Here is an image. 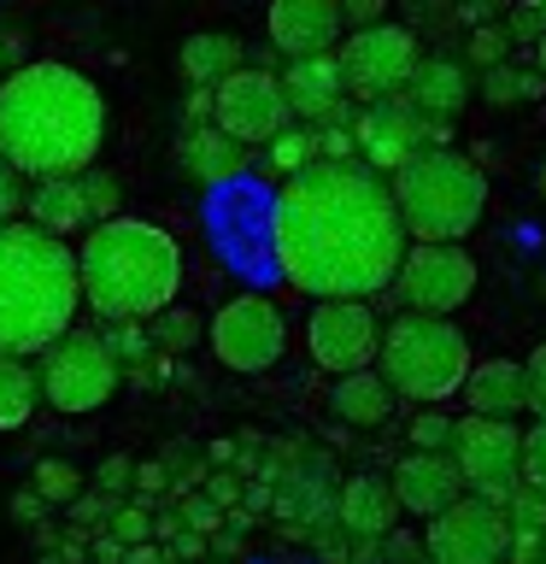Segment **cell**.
<instances>
[{"label": "cell", "instance_id": "1", "mask_svg": "<svg viewBox=\"0 0 546 564\" xmlns=\"http://www.w3.org/2000/svg\"><path fill=\"white\" fill-rule=\"evenodd\" d=\"M271 259L288 289L317 294V306L387 294L405 259L394 194L359 159L288 176L271 200Z\"/></svg>", "mask_w": 546, "mask_h": 564}, {"label": "cell", "instance_id": "2", "mask_svg": "<svg viewBox=\"0 0 546 564\" xmlns=\"http://www.w3.org/2000/svg\"><path fill=\"white\" fill-rule=\"evenodd\" d=\"M106 141L100 88L65 59H30L0 77V159L24 183L95 171Z\"/></svg>", "mask_w": 546, "mask_h": 564}, {"label": "cell", "instance_id": "3", "mask_svg": "<svg viewBox=\"0 0 546 564\" xmlns=\"http://www.w3.org/2000/svg\"><path fill=\"white\" fill-rule=\"evenodd\" d=\"M77 289L83 306L100 324H148L165 306H176L183 289V247L171 229L148 218H118L95 224L77 247Z\"/></svg>", "mask_w": 546, "mask_h": 564}, {"label": "cell", "instance_id": "4", "mask_svg": "<svg viewBox=\"0 0 546 564\" xmlns=\"http://www.w3.org/2000/svg\"><path fill=\"white\" fill-rule=\"evenodd\" d=\"M77 247L35 224L0 229V359H42L65 329H77Z\"/></svg>", "mask_w": 546, "mask_h": 564}, {"label": "cell", "instance_id": "5", "mask_svg": "<svg viewBox=\"0 0 546 564\" xmlns=\"http://www.w3.org/2000/svg\"><path fill=\"white\" fill-rule=\"evenodd\" d=\"M387 194H394L405 241H417V247H458L488 212L482 165L452 148L417 153L405 171L387 176Z\"/></svg>", "mask_w": 546, "mask_h": 564}, {"label": "cell", "instance_id": "6", "mask_svg": "<svg viewBox=\"0 0 546 564\" xmlns=\"http://www.w3.org/2000/svg\"><path fill=\"white\" fill-rule=\"evenodd\" d=\"M376 377L394 388V400H417V412L423 405H440L470 377V335L452 317L400 312L394 324H382Z\"/></svg>", "mask_w": 546, "mask_h": 564}, {"label": "cell", "instance_id": "7", "mask_svg": "<svg viewBox=\"0 0 546 564\" xmlns=\"http://www.w3.org/2000/svg\"><path fill=\"white\" fill-rule=\"evenodd\" d=\"M118 382H123V370H118L112 352H106L100 329H65L59 341L35 359V388H42V400L65 417L100 412V405L118 394Z\"/></svg>", "mask_w": 546, "mask_h": 564}, {"label": "cell", "instance_id": "8", "mask_svg": "<svg viewBox=\"0 0 546 564\" xmlns=\"http://www.w3.org/2000/svg\"><path fill=\"white\" fill-rule=\"evenodd\" d=\"M417 35L405 24H376V30H359V35H341L335 47V65H341V88L352 100L376 106V100H400L405 83L417 70Z\"/></svg>", "mask_w": 546, "mask_h": 564}, {"label": "cell", "instance_id": "9", "mask_svg": "<svg viewBox=\"0 0 546 564\" xmlns=\"http://www.w3.org/2000/svg\"><path fill=\"white\" fill-rule=\"evenodd\" d=\"M206 341H211V359L223 370L253 377V370H271L282 359V347H288V317H282V306L271 294H236L211 312Z\"/></svg>", "mask_w": 546, "mask_h": 564}, {"label": "cell", "instance_id": "10", "mask_svg": "<svg viewBox=\"0 0 546 564\" xmlns=\"http://www.w3.org/2000/svg\"><path fill=\"white\" fill-rule=\"evenodd\" d=\"M447 458L465 476V488L476 500H488L493 511H505L511 488H517V458H523V430L517 423H493V417H452V447Z\"/></svg>", "mask_w": 546, "mask_h": 564}, {"label": "cell", "instance_id": "11", "mask_svg": "<svg viewBox=\"0 0 546 564\" xmlns=\"http://www.w3.org/2000/svg\"><path fill=\"white\" fill-rule=\"evenodd\" d=\"M476 294V259L470 247H405L394 282L376 300H400V312L452 317Z\"/></svg>", "mask_w": 546, "mask_h": 564}, {"label": "cell", "instance_id": "12", "mask_svg": "<svg viewBox=\"0 0 546 564\" xmlns=\"http://www.w3.org/2000/svg\"><path fill=\"white\" fill-rule=\"evenodd\" d=\"M288 100H282L276 70L264 65H241L236 77H223L211 88V130H223L236 148H271L288 130Z\"/></svg>", "mask_w": 546, "mask_h": 564}, {"label": "cell", "instance_id": "13", "mask_svg": "<svg viewBox=\"0 0 546 564\" xmlns=\"http://www.w3.org/2000/svg\"><path fill=\"white\" fill-rule=\"evenodd\" d=\"M352 130V153H359L364 171H376L382 183L394 171H405L417 153H429L447 141V130L440 123H423L405 100H376V106H359V112L347 118Z\"/></svg>", "mask_w": 546, "mask_h": 564}, {"label": "cell", "instance_id": "14", "mask_svg": "<svg viewBox=\"0 0 546 564\" xmlns=\"http://www.w3.org/2000/svg\"><path fill=\"white\" fill-rule=\"evenodd\" d=\"M505 553H511L505 511H493L476 494H465L423 529V558L429 564H505Z\"/></svg>", "mask_w": 546, "mask_h": 564}, {"label": "cell", "instance_id": "15", "mask_svg": "<svg viewBox=\"0 0 546 564\" xmlns=\"http://www.w3.org/2000/svg\"><path fill=\"white\" fill-rule=\"evenodd\" d=\"M376 347H382V324H376V312H370V300H329V306H312L306 352L329 370V377L376 370Z\"/></svg>", "mask_w": 546, "mask_h": 564}, {"label": "cell", "instance_id": "16", "mask_svg": "<svg viewBox=\"0 0 546 564\" xmlns=\"http://www.w3.org/2000/svg\"><path fill=\"white\" fill-rule=\"evenodd\" d=\"M276 83H282V100H288L294 123H312V130H347V88H341V65H335V53L294 59Z\"/></svg>", "mask_w": 546, "mask_h": 564}, {"label": "cell", "instance_id": "17", "mask_svg": "<svg viewBox=\"0 0 546 564\" xmlns=\"http://www.w3.org/2000/svg\"><path fill=\"white\" fill-rule=\"evenodd\" d=\"M264 30H271V47L294 59H317V53L341 47V0H276L264 12Z\"/></svg>", "mask_w": 546, "mask_h": 564}, {"label": "cell", "instance_id": "18", "mask_svg": "<svg viewBox=\"0 0 546 564\" xmlns=\"http://www.w3.org/2000/svg\"><path fill=\"white\" fill-rule=\"evenodd\" d=\"M387 488H394L400 511H412V518L435 523L447 506L465 500V476H458V465L447 453H405L394 476H387Z\"/></svg>", "mask_w": 546, "mask_h": 564}, {"label": "cell", "instance_id": "19", "mask_svg": "<svg viewBox=\"0 0 546 564\" xmlns=\"http://www.w3.org/2000/svg\"><path fill=\"white\" fill-rule=\"evenodd\" d=\"M400 518V500L387 488V476H341L335 488V529L347 541H382Z\"/></svg>", "mask_w": 546, "mask_h": 564}, {"label": "cell", "instance_id": "20", "mask_svg": "<svg viewBox=\"0 0 546 564\" xmlns=\"http://www.w3.org/2000/svg\"><path fill=\"white\" fill-rule=\"evenodd\" d=\"M400 100L412 106L423 123H440V130H447V123L470 106V70L458 59H440V53L435 59H417V70H412V83H405Z\"/></svg>", "mask_w": 546, "mask_h": 564}, {"label": "cell", "instance_id": "21", "mask_svg": "<svg viewBox=\"0 0 546 564\" xmlns=\"http://www.w3.org/2000/svg\"><path fill=\"white\" fill-rule=\"evenodd\" d=\"M458 394L470 400V417H493V423H517L528 412V388H523V365L517 359H488L470 365V377Z\"/></svg>", "mask_w": 546, "mask_h": 564}, {"label": "cell", "instance_id": "22", "mask_svg": "<svg viewBox=\"0 0 546 564\" xmlns=\"http://www.w3.org/2000/svg\"><path fill=\"white\" fill-rule=\"evenodd\" d=\"M176 165H183V176H194V183L218 188V183H236V176L253 165V153L236 148L223 130H211V123H194V130L176 135Z\"/></svg>", "mask_w": 546, "mask_h": 564}, {"label": "cell", "instance_id": "23", "mask_svg": "<svg viewBox=\"0 0 546 564\" xmlns=\"http://www.w3.org/2000/svg\"><path fill=\"white\" fill-rule=\"evenodd\" d=\"M24 212H30L24 224H35V229H42V236H53V241L77 236V229L88 224L83 176H53V183H35V188L24 194Z\"/></svg>", "mask_w": 546, "mask_h": 564}, {"label": "cell", "instance_id": "24", "mask_svg": "<svg viewBox=\"0 0 546 564\" xmlns=\"http://www.w3.org/2000/svg\"><path fill=\"white\" fill-rule=\"evenodd\" d=\"M329 405L347 430H382L394 417V388H387L376 370H352V377H335Z\"/></svg>", "mask_w": 546, "mask_h": 564}, {"label": "cell", "instance_id": "25", "mask_svg": "<svg viewBox=\"0 0 546 564\" xmlns=\"http://www.w3.org/2000/svg\"><path fill=\"white\" fill-rule=\"evenodd\" d=\"M241 59H247V47H241V35H229V30H200L183 42V53H176L188 88H218L223 77L241 70Z\"/></svg>", "mask_w": 546, "mask_h": 564}, {"label": "cell", "instance_id": "26", "mask_svg": "<svg viewBox=\"0 0 546 564\" xmlns=\"http://www.w3.org/2000/svg\"><path fill=\"white\" fill-rule=\"evenodd\" d=\"M42 388H35V365L30 359H0V430H24Z\"/></svg>", "mask_w": 546, "mask_h": 564}, {"label": "cell", "instance_id": "27", "mask_svg": "<svg viewBox=\"0 0 546 564\" xmlns=\"http://www.w3.org/2000/svg\"><path fill=\"white\" fill-rule=\"evenodd\" d=\"M141 329H148L153 352H165V359H171V352H188L194 341H206V324H200V317H194L188 306H165L159 317H148Z\"/></svg>", "mask_w": 546, "mask_h": 564}, {"label": "cell", "instance_id": "28", "mask_svg": "<svg viewBox=\"0 0 546 564\" xmlns=\"http://www.w3.org/2000/svg\"><path fill=\"white\" fill-rule=\"evenodd\" d=\"M540 95H546V83L535 77V70H523L517 59L482 70V100L488 106H517V100H540Z\"/></svg>", "mask_w": 546, "mask_h": 564}, {"label": "cell", "instance_id": "29", "mask_svg": "<svg viewBox=\"0 0 546 564\" xmlns=\"http://www.w3.org/2000/svg\"><path fill=\"white\" fill-rule=\"evenodd\" d=\"M264 159H271L276 176L312 171V165H317V130H312V123H288V130H282L271 148H264Z\"/></svg>", "mask_w": 546, "mask_h": 564}, {"label": "cell", "instance_id": "30", "mask_svg": "<svg viewBox=\"0 0 546 564\" xmlns=\"http://www.w3.org/2000/svg\"><path fill=\"white\" fill-rule=\"evenodd\" d=\"M30 488L42 494V506H77V494L88 488L83 482V470L70 465V458H35V476H30Z\"/></svg>", "mask_w": 546, "mask_h": 564}, {"label": "cell", "instance_id": "31", "mask_svg": "<svg viewBox=\"0 0 546 564\" xmlns=\"http://www.w3.org/2000/svg\"><path fill=\"white\" fill-rule=\"evenodd\" d=\"M505 523H511V541H546V494L517 482L505 500Z\"/></svg>", "mask_w": 546, "mask_h": 564}, {"label": "cell", "instance_id": "32", "mask_svg": "<svg viewBox=\"0 0 546 564\" xmlns=\"http://www.w3.org/2000/svg\"><path fill=\"white\" fill-rule=\"evenodd\" d=\"M100 341H106V352L118 359V370H148L153 341H148V329H141V324H106Z\"/></svg>", "mask_w": 546, "mask_h": 564}, {"label": "cell", "instance_id": "33", "mask_svg": "<svg viewBox=\"0 0 546 564\" xmlns=\"http://www.w3.org/2000/svg\"><path fill=\"white\" fill-rule=\"evenodd\" d=\"M405 441H412V453H447L452 447V417L440 412V405H423V412L405 423Z\"/></svg>", "mask_w": 546, "mask_h": 564}, {"label": "cell", "instance_id": "34", "mask_svg": "<svg viewBox=\"0 0 546 564\" xmlns=\"http://www.w3.org/2000/svg\"><path fill=\"white\" fill-rule=\"evenodd\" d=\"M118 506H123V500H112V494L83 488V494H77V506H70V529H83V535L95 541V535H106V523L118 518Z\"/></svg>", "mask_w": 546, "mask_h": 564}, {"label": "cell", "instance_id": "35", "mask_svg": "<svg viewBox=\"0 0 546 564\" xmlns=\"http://www.w3.org/2000/svg\"><path fill=\"white\" fill-rule=\"evenodd\" d=\"M83 206H88V224H112L118 218V176L112 171H83Z\"/></svg>", "mask_w": 546, "mask_h": 564}, {"label": "cell", "instance_id": "36", "mask_svg": "<svg viewBox=\"0 0 546 564\" xmlns=\"http://www.w3.org/2000/svg\"><path fill=\"white\" fill-rule=\"evenodd\" d=\"M106 535H112L123 553H130V546H148V535H153V506H141V500H123L118 506V518L106 523Z\"/></svg>", "mask_w": 546, "mask_h": 564}, {"label": "cell", "instance_id": "37", "mask_svg": "<svg viewBox=\"0 0 546 564\" xmlns=\"http://www.w3.org/2000/svg\"><path fill=\"white\" fill-rule=\"evenodd\" d=\"M517 476H523V488L546 494V417H535V423L523 430V458H517Z\"/></svg>", "mask_w": 546, "mask_h": 564}, {"label": "cell", "instance_id": "38", "mask_svg": "<svg viewBox=\"0 0 546 564\" xmlns=\"http://www.w3.org/2000/svg\"><path fill=\"white\" fill-rule=\"evenodd\" d=\"M176 506V518H183V529L188 535H200V541H211L223 529V511L206 500V494H183V500H171Z\"/></svg>", "mask_w": 546, "mask_h": 564}, {"label": "cell", "instance_id": "39", "mask_svg": "<svg viewBox=\"0 0 546 564\" xmlns=\"http://www.w3.org/2000/svg\"><path fill=\"white\" fill-rule=\"evenodd\" d=\"M505 53H511V35H505V24H476V30H470V65H476V70L505 65Z\"/></svg>", "mask_w": 546, "mask_h": 564}, {"label": "cell", "instance_id": "40", "mask_svg": "<svg viewBox=\"0 0 546 564\" xmlns=\"http://www.w3.org/2000/svg\"><path fill=\"white\" fill-rule=\"evenodd\" d=\"M95 488L112 494V500H130V488H135V458H130V453H106L100 470H95Z\"/></svg>", "mask_w": 546, "mask_h": 564}, {"label": "cell", "instance_id": "41", "mask_svg": "<svg viewBox=\"0 0 546 564\" xmlns=\"http://www.w3.org/2000/svg\"><path fill=\"white\" fill-rule=\"evenodd\" d=\"M511 18H505V35H511V42H528V47H535L540 42V35H546V7H540V0H528V7H505Z\"/></svg>", "mask_w": 546, "mask_h": 564}, {"label": "cell", "instance_id": "42", "mask_svg": "<svg viewBox=\"0 0 546 564\" xmlns=\"http://www.w3.org/2000/svg\"><path fill=\"white\" fill-rule=\"evenodd\" d=\"M200 494H206V500H211V506H218L223 518H229V511H241V494H247V482H241L236 470H211Z\"/></svg>", "mask_w": 546, "mask_h": 564}, {"label": "cell", "instance_id": "43", "mask_svg": "<svg viewBox=\"0 0 546 564\" xmlns=\"http://www.w3.org/2000/svg\"><path fill=\"white\" fill-rule=\"evenodd\" d=\"M523 388H528V412L546 417V341L523 359Z\"/></svg>", "mask_w": 546, "mask_h": 564}, {"label": "cell", "instance_id": "44", "mask_svg": "<svg viewBox=\"0 0 546 564\" xmlns=\"http://www.w3.org/2000/svg\"><path fill=\"white\" fill-rule=\"evenodd\" d=\"M24 176H18L12 165H7V159H0V229H7V224H18V212H24Z\"/></svg>", "mask_w": 546, "mask_h": 564}, {"label": "cell", "instance_id": "45", "mask_svg": "<svg viewBox=\"0 0 546 564\" xmlns=\"http://www.w3.org/2000/svg\"><path fill=\"white\" fill-rule=\"evenodd\" d=\"M382 0H341V24L352 30V35H359V30H376L382 24Z\"/></svg>", "mask_w": 546, "mask_h": 564}, {"label": "cell", "instance_id": "46", "mask_svg": "<svg viewBox=\"0 0 546 564\" xmlns=\"http://www.w3.org/2000/svg\"><path fill=\"white\" fill-rule=\"evenodd\" d=\"M12 518L24 523V529L47 523V506H42V494H35V488H18V494H12Z\"/></svg>", "mask_w": 546, "mask_h": 564}, {"label": "cell", "instance_id": "47", "mask_svg": "<svg viewBox=\"0 0 546 564\" xmlns=\"http://www.w3.org/2000/svg\"><path fill=\"white\" fill-rule=\"evenodd\" d=\"M183 130H194V123H211V88H188V100H183Z\"/></svg>", "mask_w": 546, "mask_h": 564}, {"label": "cell", "instance_id": "48", "mask_svg": "<svg viewBox=\"0 0 546 564\" xmlns=\"http://www.w3.org/2000/svg\"><path fill=\"white\" fill-rule=\"evenodd\" d=\"M241 546H247V541L236 535V529H218V535L206 541V553H211V558H223V564H236V558H241Z\"/></svg>", "mask_w": 546, "mask_h": 564}, {"label": "cell", "instance_id": "49", "mask_svg": "<svg viewBox=\"0 0 546 564\" xmlns=\"http://www.w3.org/2000/svg\"><path fill=\"white\" fill-rule=\"evenodd\" d=\"M241 511H247V518L271 511V488H264V482H247V494H241Z\"/></svg>", "mask_w": 546, "mask_h": 564}, {"label": "cell", "instance_id": "50", "mask_svg": "<svg viewBox=\"0 0 546 564\" xmlns=\"http://www.w3.org/2000/svg\"><path fill=\"white\" fill-rule=\"evenodd\" d=\"M88 553H95V564H123V546L112 535H95V541H88Z\"/></svg>", "mask_w": 546, "mask_h": 564}, {"label": "cell", "instance_id": "51", "mask_svg": "<svg viewBox=\"0 0 546 564\" xmlns=\"http://www.w3.org/2000/svg\"><path fill=\"white\" fill-rule=\"evenodd\" d=\"M59 535H65V529H53V523H35V529H30L35 553H53V546H59Z\"/></svg>", "mask_w": 546, "mask_h": 564}, {"label": "cell", "instance_id": "52", "mask_svg": "<svg viewBox=\"0 0 546 564\" xmlns=\"http://www.w3.org/2000/svg\"><path fill=\"white\" fill-rule=\"evenodd\" d=\"M123 564H171L165 553H159V546L148 541V546H130V553H123Z\"/></svg>", "mask_w": 546, "mask_h": 564}, {"label": "cell", "instance_id": "53", "mask_svg": "<svg viewBox=\"0 0 546 564\" xmlns=\"http://www.w3.org/2000/svg\"><path fill=\"white\" fill-rule=\"evenodd\" d=\"M528 70H535V77L546 83V35H540V42H535V65H528Z\"/></svg>", "mask_w": 546, "mask_h": 564}, {"label": "cell", "instance_id": "54", "mask_svg": "<svg viewBox=\"0 0 546 564\" xmlns=\"http://www.w3.org/2000/svg\"><path fill=\"white\" fill-rule=\"evenodd\" d=\"M42 564H59V553H42Z\"/></svg>", "mask_w": 546, "mask_h": 564}, {"label": "cell", "instance_id": "55", "mask_svg": "<svg viewBox=\"0 0 546 564\" xmlns=\"http://www.w3.org/2000/svg\"><path fill=\"white\" fill-rule=\"evenodd\" d=\"M412 564H429V558H423V553H417V558H412Z\"/></svg>", "mask_w": 546, "mask_h": 564}, {"label": "cell", "instance_id": "56", "mask_svg": "<svg viewBox=\"0 0 546 564\" xmlns=\"http://www.w3.org/2000/svg\"><path fill=\"white\" fill-rule=\"evenodd\" d=\"M540 564H546V541H540Z\"/></svg>", "mask_w": 546, "mask_h": 564}, {"label": "cell", "instance_id": "57", "mask_svg": "<svg viewBox=\"0 0 546 564\" xmlns=\"http://www.w3.org/2000/svg\"><path fill=\"white\" fill-rule=\"evenodd\" d=\"M206 564H223V558H206Z\"/></svg>", "mask_w": 546, "mask_h": 564}, {"label": "cell", "instance_id": "58", "mask_svg": "<svg viewBox=\"0 0 546 564\" xmlns=\"http://www.w3.org/2000/svg\"><path fill=\"white\" fill-rule=\"evenodd\" d=\"M505 564H517V558H505Z\"/></svg>", "mask_w": 546, "mask_h": 564}, {"label": "cell", "instance_id": "59", "mask_svg": "<svg viewBox=\"0 0 546 564\" xmlns=\"http://www.w3.org/2000/svg\"><path fill=\"white\" fill-rule=\"evenodd\" d=\"M0 59H7V53H0Z\"/></svg>", "mask_w": 546, "mask_h": 564}]
</instances>
